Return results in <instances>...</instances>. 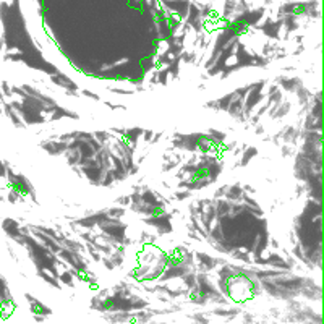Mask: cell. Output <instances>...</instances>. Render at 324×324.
Masks as SVG:
<instances>
[{"label": "cell", "mask_w": 324, "mask_h": 324, "mask_svg": "<svg viewBox=\"0 0 324 324\" xmlns=\"http://www.w3.org/2000/svg\"><path fill=\"white\" fill-rule=\"evenodd\" d=\"M211 175V167H203V169H199V170H196L195 173H193V177H191V182H201V180H204V178H208Z\"/></svg>", "instance_id": "cell-1"}, {"label": "cell", "mask_w": 324, "mask_h": 324, "mask_svg": "<svg viewBox=\"0 0 324 324\" xmlns=\"http://www.w3.org/2000/svg\"><path fill=\"white\" fill-rule=\"evenodd\" d=\"M169 258H170V262H172V264H180V262L183 261V255H182V253H178V251L172 253V255L169 256Z\"/></svg>", "instance_id": "cell-2"}, {"label": "cell", "mask_w": 324, "mask_h": 324, "mask_svg": "<svg viewBox=\"0 0 324 324\" xmlns=\"http://www.w3.org/2000/svg\"><path fill=\"white\" fill-rule=\"evenodd\" d=\"M152 215H156V217H159V215H162L164 214V209L162 208H152Z\"/></svg>", "instance_id": "cell-3"}]
</instances>
